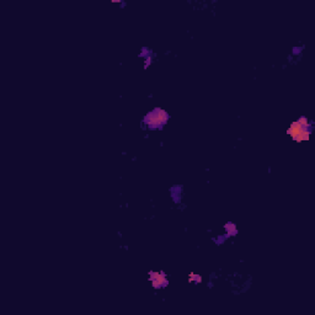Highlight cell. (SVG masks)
I'll list each match as a JSON object with an SVG mask.
<instances>
[{"mask_svg":"<svg viewBox=\"0 0 315 315\" xmlns=\"http://www.w3.org/2000/svg\"><path fill=\"white\" fill-rule=\"evenodd\" d=\"M168 121V113L163 109H154L152 112L148 113L145 117V123L150 128H158L161 127Z\"/></svg>","mask_w":315,"mask_h":315,"instance_id":"2","label":"cell"},{"mask_svg":"<svg viewBox=\"0 0 315 315\" xmlns=\"http://www.w3.org/2000/svg\"><path fill=\"white\" fill-rule=\"evenodd\" d=\"M287 134L291 137L297 143L309 141L310 131H309V122L305 117H300L299 120L294 121L291 123V126L287 129Z\"/></svg>","mask_w":315,"mask_h":315,"instance_id":"1","label":"cell"},{"mask_svg":"<svg viewBox=\"0 0 315 315\" xmlns=\"http://www.w3.org/2000/svg\"><path fill=\"white\" fill-rule=\"evenodd\" d=\"M149 281L154 288H160V287L168 284L166 275L164 272H160V271H152V272H149Z\"/></svg>","mask_w":315,"mask_h":315,"instance_id":"3","label":"cell"},{"mask_svg":"<svg viewBox=\"0 0 315 315\" xmlns=\"http://www.w3.org/2000/svg\"><path fill=\"white\" fill-rule=\"evenodd\" d=\"M187 280H189V282H190V283H192V282L201 283V282H202V277H201L200 275H196V273H193V272H191L190 275H189Z\"/></svg>","mask_w":315,"mask_h":315,"instance_id":"4","label":"cell"}]
</instances>
